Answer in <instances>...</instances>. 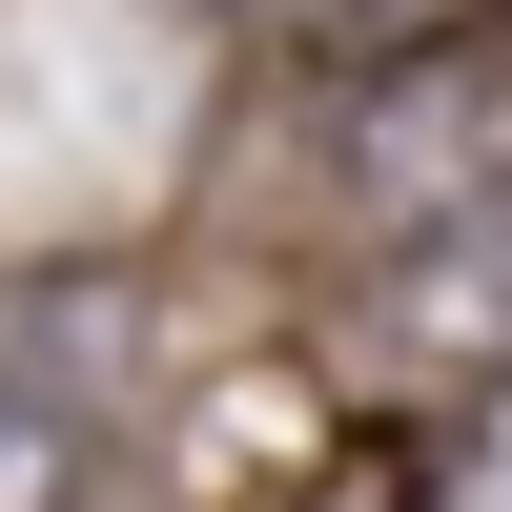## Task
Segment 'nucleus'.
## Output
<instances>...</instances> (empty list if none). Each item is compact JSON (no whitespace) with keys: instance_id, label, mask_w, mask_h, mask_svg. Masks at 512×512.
Wrapping results in <instances>:
<instances>
[{"instance_id":"nucleus-1","label":"nucleus","mask_w":512,"mask_h":512,"mask_svg":"<svg viewBox=\"0 0 512 512\" xmlns=\"http://www.w3.org/2000/svg\"><path fill=\"white\" fill-rule=\"evenodd\" d=\"M267 144H287L308 287L390 267V246H431V226H472V205H512V21L431 41V62H390V82H287Z\"/></svg>"},{"instance_id":"nucleus-2","label":"nucleus","mask_w":512,"mask_h":512,"mask_svg":"<svg viewBox=\"0 0 512 512\" xmlns=\"http://www.w3.org/2000/svg\"><path fill=\"white\" fill-rule=\"evenodd\" d=\"M328 390L369 431H451V410L512 390V205H472V226H431V246L328 287Z\"/></svg>"},{"instance_id":"nucleus-3","label":"nucleus","mask_w":512,"mask_h":512,"mask_svg":"<svg viewBox=\"0 0 512 512\" xmlns=\"http://www.w3.org/2000/svg\"><path fill=\"white\" fill-rule=\"evenodd\" d=\"M472 21H512V0H267V82H390V62H431V41H472Z\"/></svg>"},{"instance_id":"nucleus-4","label":"nucleus","mask_w":512,"mask_h":512,"mask_svg":"<svg viewBox=\"0 0 512 512\" xmlns=\"http://www.w3.org/2000/svg\"><path fill=\"white\" fill-rule=\"evenodd\" d=\"M287 512H451V472H431V431H349Z\"/></svg>"},{"instance_id":"nucleus-5","label":"nucleus","mask_w":512,"mask_h":512,"mask_svg":"<svg viewBox=\"0 0 512 512\" xmlns=\"http://www.w3.org/2000/svg\"><path fill=\"white\" fill-rule=\"evenodd\" d=\"M431 472H451V512H512V390H492V410H451Z\"/></svg>"}]
</instances>
